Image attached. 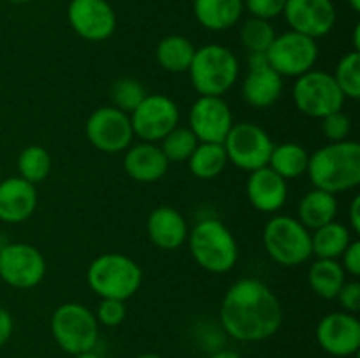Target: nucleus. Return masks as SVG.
<instances>
[{"instance_id": "19", "label": "nucleus", "mask_w": 360, "mask_h": 358, "mask_svg": "<svg viewBox=\"0 0 360 358\" xmlns=\"http://www.w3.org/2000/svg\"><path fill=\"white\" fill-rule=\"evenodd\" d=\"M246 197L253 209L266 214H274L287 202V181L278 175L273 168H257V171L250 172V178L246 181Z\"/></svg>"}, {"instance_id": "2", "label": "nucleus", "mask_w": 360, "mask_h": 358, "mask_svg": "<svg viewBox=\"0 0 360 358\" xmlns=\"http://www.w3.org/2000/svg\"><path fill=\"white\" fill-rule=\"evenodd\" d=\"M306 174L316 190L333 195L355 190L360 185V144L347 139L320 147L309 154Z\"/></svg>"}, {"instance_id": "3", "label": "nucleus", "mask_w": 360, "mask_h": 358, "mask_svg": "<svg viewBox=\"0 0 360 358\" xmlns=\"http://www.w3.org/2000/svg\"><path fill=\"white\" fill-rule=\"evenodd\" d=\"M192 258L200 269L211 274H225L234 269L239 249L231 228L217 218H204L186 237Z\"/></svg>"}, {"instance_id": "6", "label": "nucleus", "mask_w": 360, "mask_h": 358, "mask_svg": "<svg viewBox=\"0 0 360 358\" xmlns=\"http://www.w3.org/2000/svg\"><path fill=\"white\" fill-rule=\"evenodd\" d=\"M264 248L283 267H297L311 256V232L297 218L276 214L264 227Z\"/></svg>"}, {"instance_id": "36", "label": "nucleus", "mask_w": 360, "mask_h": 358, "mask_svg": "<svg viewBox=\"0 0 360 358\" xmlns=\"http://www.w3.org/2000/svg\"><path fill=\"white\" fill-rule=\"evenodd\" d=\"M127 307L123 300H116V298H101L98 302L97 312L95 318L101 325L104 326H118L125 321Z\"/></svg>"}, {"instance_id": "1", "label": "nucleus", "mask_w": 360, "mask_h": 358, "mask_svg": "<svg viewBox=\"0 0 360 358\" xmlns=\"http://www.w3.org/2000/svg\"><path fill=\"white\" fill-rule=\"evenodd\" d=\"M225 332L241 343H259L273 337L283 323V307L266 283L245 277L232 284L220 305Z\"/></svg>"}, {"instance_id": "21", "label": "nucleus", "mask_w": 360, "mask_h": 358, "mask_svg": "<svg viewBox=\"0 0 360 358\" xmlns=\"http://www.w3.org/2000/svg\"><path fill=\"white\" fill-rule=\"evenodd\" d=\"M123 167L129 178L137 183H157L167 174L169 160L155 142L130 144L127 147Z\"/></svg>"}, {"instance_id": "14", "label": "nucleus", "mask_w": 360, "mask_h": 358, "mask_svg": "<svg viewBox=\"0 0 360 358\" xmlns=\"http://www.w3.org/2000/svg\"><path fill=\"white\" fill-rule=\"evenodd\" d=\"M283 77L269 65L266 53H250L248 74L241 84L243 100L255 109H267L280 100Z\"/></svg>"}, {"instance_id": "22", "label": "nucleus", "mask_w": 360, "mask_h": 358, "mask_svg": "<svg viewBox=\"0 0 360 358\" xmlns=\"http://www.w3.org/2000/svg\"><path fill=\"white\" fill-rule=\"evenodd\" d=\"M148 237L160 249H178L188 237V225L181 213L171 206H160L153 209L146 221Z\"/></svg>"}, {"instance_id": "9", "label": "nucleus", "mask_w": 360, "mask_h": 358, "mask_svg": "<svg viewBox=\"0 0 360 358\" xmlns=\"http://www.w3.org/2000/svg\"><path fill=\"white\" fill-rule=\"evenodd\" d=\"M225 153L234 167L245 172L267 167L274 142L269 133L252 121L234 123L224 140Z\"/></svg>"}, {"instance_id": "20", "label": "nucleus", "mask_w": 360, "mask_h": 358, "mask_svg": "<svg viewBox=\"0 0 360 358\" xmlns=\"http://www.w3.org/2000/svg\"><path fill=\"white\" fill-rule=\"evenodd\" d=\"M37 209L35 185L23 178H7L0 183V221L18 225L27 221Z\"/></svg>"}, {"instance_id": "10", "label": "nucleus", "mask_w": 360, "mask_h": 358, "mask_svg": "<svg viewBox=\"0 0 360 358\" xmlns=\"http://www.w3.org/2000/svg\"><path fill=\"white\" fill-rule=\"evenodd\" d=\"M266 56L269 65L281 77H299L315 67L319 60V44L315 39L290 30L274 37Z\"/></svg>"}, {"instance_id": "39", "label": "nucleus", "mask_w": 360, "mask_h": 358, "mask_svg": "<svg viewBox=\"0 0 360 358\" xmlns=\"http://www.w3.org/2000/svg\"><path fill=\"white\" fill-rule=\"evenodd\" d=\"M341 267L352 277L360 276V242L352 241L341 255Z\"/></svg>"}, {"instance_id": "46", "label": "nucleus", "mask_w": 360, "mask_h": 358, "mask_svg": "<svg viewBox=\"0 0 360 358\" xmlns=\"http://www.w3.org/2000/svg\"><path fill=\"white\" fill-rule=\"evenodd\" d=\"M137 358H162V357H158V354L155 353H144V354H139Z\"/></svg>"}, {"instance_id": "16", "label": "nucleus", "mask_w": 360, "mask_h": 358, "mask_svg": "<svg viewBox=\"0 0 360 358\" xmlns=\"http://www.w3.org/2000/svg\"><path fill=\"white\" fill-rule=\"evenodd\" d=\"M188 123L199 142L224 144L234 125V116L221 97H199L190 109Z\"/></svg>"}, {"instance_id": "5", "label": "nucleus", "mask_w": 360, "mask_h": 358, "mask_svg": "<svg viewBox=\"0 0 360 358\" xmlns=\"http://www.w3.org/2000/svg\"><path fill=\"white\" fill-rule=\"evenodd\" d=\"M188 74L200 97H221L238 81L239 62L225 46L207 44L195 49Z\"/></svg>"}, {"instance_id": "47", "label": "nucleus", "mask_w": 360, "mask_h": 358, "mask_svg": "<svg viewBox=\"0 0 360 358\" xmlns=\"http://www.w3.org/2000/svg\"><path fill=\"white\" fill-rule=\"evenodd\" d=\"M7 2H11V4H28V2H32V0H7Z\"/></svg>"}, {"instance_id": "8", "label": "nucleus", "mask_w": 360, "mask_h": 358, "mask_svg": "<svg viewBox=\"0 0 360 358\" xmlns=\"http://www.w3.org/2000/svg\"><path fill=\"white\" fill-rule=\"evenodd\" d=\"M292 97H294L295 107L302 114L316 119L343 111L345 100H347L334 81L333 74L315 69L297 77Z\"/></svg>"}, {"instance_id": "28", "label": "nucleus", "mask_w": 360, "mask_h": 358, "mask_svg": "<svg viewBox=\"0 0 360 358\" xmlns=\"http://www.w3.org/2000/svg\"><path fill=\"white\" fill-rule=\"evenodd\" d=\"M309 164V153L295 142L278 144L271 151L267 167L273 168L278 175L288 181V179H297L306 174Z\"/></svg>"}, {"instance_id": "27", "label": "nucleus", "mask_w": 360, "mask_h": 358, "mask_svg": "<svg viewBox=\"0 0 360 358\" xmlns=\"http://www.w3.org/2000/svg\"><path fill=\"white\" fill-rule=\"evenodd\" d=\"M308 283L313 293L330 300L338 297L343 284L347 283V272L338 260L316 258L308 270Z\"/></svg>"}, {"instance_id": "40", "label": "nucleus", "mask_w": 360, "mask_h": 358, "mask_svg": "<svg viewBox=\"0 0 360 358\" xmlns=\"http://www.w3.org/2000/svg\"><path fill=\"white\" fill-rule=\"evenodd\" d=\"M13 329H14V321H13V316L7 309L0 307V347L11 339L13 336Z\"/></svg>"}, {"instance_id": "45", "label": "nucleus", "mask_w": 360, "mask_h": 358, "mask_svg": "<svg viewBox=\"0 0 360 358\" xmlns=\"http://www.w3.org/2000/svg\"><path fill=\"white\" fill-rule=\"evenodd\" d=\"M348 2H350L352 9H354L355 13H359V11H360V0H348Z\"/></svg>"}, {"instance_id": "11", "label": "nucleus", "mask_w": 360, "mask_h": 358, "mask_svg": "<svg viewBox=\"0 0 360 358\" xmlns=\"http://www.w3.org/2000/svg\"><path fill=\"white\" fill-rule=\"evenodd\" d=\"M129 116L134 137L143 142H160L179 123L178 104L162 93L146 95Z\"/></svg>"}, {"instance_id": "37", "label": "nucleus", "mask_w": 360, "mask_h": 358, "mask_svg": "<svg viewBox=\"0 0 360 358\" xmlns=\"http://www.w3.org/2000/svg\"><path fill=\"white\" fill-rule=\"evenodd\" d=\"M243 4H245V7L253 18L269 21L283 14L287 0H243Z\"/></svg>"}, {"instance_id": "42", "label": "nucleus", "mask_w": 360, "mask_h": 358, "mask_svg": "<svg viewBox=\"0 0 360 358\" xmlns=\"http://www.w3.org/2000/svg\"><path fill=\"white\" fill-rule=\"evenodd\" d=\"M211 358H243V357L232 350H221V351H217Z\"/></svg>"}, {"instance_id": "41", "label": "nucleus", "mask_w": 360, "mask_h": 358, "mask_svg": "<svg viewBox=\"0 0 360 358\" xmlns=\"http://www.w3.org/2000/svg\"><path fill=\"white\" fill-rule=\"evenodd\" d=\"M348 220H350V230L354 234H360V197L355 195L348 207Z\"/></svg>"}, {"instance_id": "31", "label": "nucleus", "mask_w": 360, "mask_h": 358, "mask_svg": "<svg viewBox=\"0 0 360 358\" xmlns=\"http://www.w3.org/2000/svg\"><path fill=\"white\" fill-rule=\"evenodd\" d=\"M274 37H276V32L273 25L260 18H248L239 30L243 48L248 53H266L273 44Z\"/></svg>"}, {"instance_id": "30", "label": "nucleus", "mask_w": 360, "mask_h": 358, "mask_svg": "<svg viewBox=\"0 0 360 358\" xmlns=\"http://www.w3.org/2000/svg\"><path fill=\"white\" fill-rule=\"evenodd\" d=\"M51 154L48 150L42 146H28L18 157V171H20V178L25 181L32 183V185H39L44 179H48L49 172H51Z\"/></svg>"}, {"instance_id": "15", "label": "nucleus", "mask_w": 360, "mask_h": 358, "mask_svg": "<svg viewBox=\"0 0 360 358\" xmlns=\"http://www.w3.org/2000/svg\"><path fill=\"white\" fill-rule=\"evenodd\" d=\"M67 16L72 30L84 41H108L116 30V13L108 0H70Z\"/></svg>"}, {"instance_id": "26", "label": "nucleus", "mask_w": 360, "mask_h": 358, "mask_svg": "<svg viewBox=\"0 0 360 358\" xmlns=\"http://www.w3.org/2000/svg\"><path fill=\"white\" fill-rule=\"evenodd\" d=\"M193 55H195V46L185 35H167L158 42L155 49L158 65L172 74L188 72Z\"/></svg>"}, {"instance_id": "13", "label": "nucleus", "mask_w": 360, "mask_h": 358, "mask_svg": "<svg viewBox=\"0 0 360 358\" xmlns=\"http://www.w3.org/2000/svg\"><path fill=\"white\" fill-rule=\"evenodd\" d=\"M86 139L95 150L108 154H116L125 151L132 144L134 130L130 125V116L112 105L98 107L88 116Z\"/></svg>"}, {"instance_id": "34", "label": "nucleus", "mask_w": 360, "mask_h": 358, "mask_svg": "<svg viewBox=\"0 0 360 358\" xmlns=\"http://www.w3.org/2000/svg\"><path fill=\"white\" fill-rule=\"evenodd\" d=\"M146 95L143 84L134 77H122V79L115 81V84L111 86L112 107L120 109L125 114H130L144 100Z\"/></svg>"}, {"instance_id": "32", "label": "nucleus", "mask_w": 360, "mask_h": 358, "mask_svg": "<svg viewBox=\"0 0 360 358\" xmlns=\"http://www.w3.org/2000/svg\"><path fill=\"white\" fill-rule=\"evenodd\" d=\"M197 144H199V140L193 135L192 130L186 128V126H176L160 140V150L169 160V164L171 161H186L190 154L195 151Z\"/></svg>"}, {"instance_id": "7", "label": "nucleus", "mask_w": 360, "mask_h": 358, "mask_svg": "<svg viewBox=\"0 0 360 358\" xmlns=\"http://www.w3.org/2000/svg\"><path fill=\"white\" fill-rule=\"evenodd\" d=\"M51 333L56 344L69 354L94 351L98 343V321L83 304L67 302L58 305L51 316Z\"/></svg>"}, {"instance_id": "33", "label": "nucleus", "mask_w": 360, "mask_h": 358, "mask_svg": "<svg viewBox=\"0 0 360 358\" xmlns=\"http://www.w3.org/2000/svg\"><path fill=\"white\" fill-rule=\"evenodd\" d=\"M333 77L345 98L357 100L360 97V53H347L336 65Z\"/></svg>"}, {"instance_id": "29", "label": "nucleus", "mask_w": 360, "mask_h": 358, "mask_svg": "<svg viewBox=\"0 0 360 358\" xmlns=\"http://www.w3.org/2000/svg\"><path fill=\"white\" fill-rule=\"evenodd\" d=\"M188 168L197 179H210L218 178L225 171L229 164L227 153H225L224 144L218 142H199L195 151L190 154Z\"/></svg>"}, {"instance_id": "38", "label": "nucleus", "mask_w": 360, "mask_h": 358, "mask_svg": "<svg viewBox=\"0 0 360 358\" xmlns=\"http://www.w3.org/2000/svg\"><path fill=\"white\" fill-rule=\"evenodd\" d=\"M336 298L340 300V305L343 307V311L355 314L360 309V284L357 281H347Z\"/></svg>"}, {"instance_id": "17", "label": "nucleus", "mask_w": 360, "mask_h": 358, "mask_svg": "<svg viewBox=\"0 0 360 358\" xmlns=\"http://www.w3.org/2000/svg\"><path fill=\"white\" fill-rule=\"evenodd\" d=\"M316 340L333 357H352L360 347V321L347 311L329 312L316 325Z\"/></svg>"}, {"instance_id": "24", "label": "nucleus", "mask_w": 360, "mask_h": 358, "mask_svg": "<svg viewBox=\"0 0 360 358\" xmlns=\"http://www.w3.org/2000/svg\"><path fill=\"white\" fill-rule=\"evenodd\" d=\"M338 216V199L323 190H311L301 199L297 207V220L308 230H316L330 223Z\"/></svg>"}, {"instance_id": "44", "label": "nucleus", "mask_w": 360, "mask_h": 358, "mask_svg": "<svg viewBox=\"0 0 360 358\" xmlns=\"http://www.w3.org/2000/svg\"><path fill=\"white\" fill-rule=\"evenodd\" d=\"M74 358H101L97 353H94V351H86V353H81V354H76Z\"/></svg>"}, {"instance_id": "4", "label": "nucleus", "mask_w": 360, "mask_h": 358, "mask_svg": "<svg viewBox=\"0 0 360 358\" xmlns=\"http://www.w3.org/2000/svg\"><path fill=\"white\" fill-rule=\"evenodd\" d=\"M86 283L101 298L125 302L141 288L143 270L130 256L122 253H104L88 265Z\"/></svg>"}, {"instance_id": "23", "label": "nucleus", "mask_w": 360, "mask_h": 358, "mask_svg": "<svg viewBox=\"0 0 360 358\" xmlns=\"http://www.w3.org/2000/svg\"><path fill=\"white\" fill-rule=\"evenodd\" d=\"M245 11L243 0H193V14L204 28L213 32L234 27Z\"/></svg>"}, {"instance_id": "35", "label": "nucleus", "mask_w": 360, "mask_h": 358, "mask_svg": "<svg viewBox=\"0 0 360 358\" xmlns=\"http://www.w3.org/2000/svg\"><path fill=\"white\" fill-rule=\"evenodd\" d=\"M322 132L329 139V142H341L350 137L352 119L343 111L333 112V114L322 118Z\"/></svg>"}, {"instance_id": "12", "label": "nucleus", "mask_w": 360, "mask_h": 358, "mask_svg": "<svg viewBox=\"0 0 360 358\" xmlns=\"http://www.w3.org/2000/svg\"><path fill=\"white\" fill-rule=\"evenodd\" d=\"M46 276V260L35 246L9 242L0 246V279L18 290L37 286Z\"/></svg>"}, {"instance_id": "48", "label": "nucleus", "mask_w": 360, "mask_h": 358, "mask_svg": "<svg viewBox=\"0 0 360 358\" xmlns=\"http://www.w3.org/2000/svg\"><path fill=\"white\" fill-rule=\"evenodd\" d=\"M35 358H37V357H35Z\"/></svg>"}, {"instance_id": "43", "label": "nucleus", "mask_w": 360, "mask_h": 358, "mask_svg": "<svg viewBox=\"0 0 360 358\" xmlns=\"http://www.w3.org/2000/svg\"><path fill=\"white\" fill-rule=\"evenodd\" d=\"M354 44H355V49L354 51H360V27L357 25L354 30Z\"/></svg>"}, {"instance_id": "18", "label": "nucleus", "mask_w": 360, "mask_h": 358, "mask_svg": "<svg viewBox=\"0 0 360 358\" xmlns=\"http://www.w3.org/2000/svg\"><path fill=\"white\" fill-rule=\"evenodd\" d=\"M283 16L290 30L316 41L336 25V7L333 0H287Z\"/></svg>"}, {"instance_id": "25", "label": "nucleus", "mask_w": 360, "mask_h": 358, "mask_svg": "<svg viewBox=\"0 0 360 358\" xmlns=\"http://www.w3.org/2000/svg\"><path fill=\"white\" fill-rule=\"evenodd\" d=\"M354 232L340 221H330L311 234V255L316 258L338 260L354 239Z\"/></svg>"}]
</instances>
